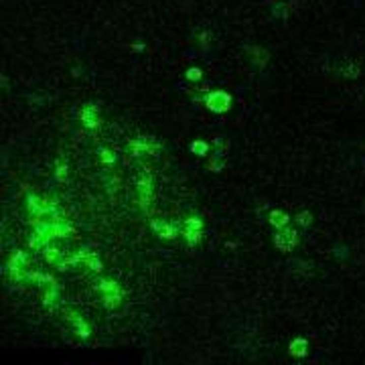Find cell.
Wrapping results in <instances>:
<instances>
[{
	"label": "cell",
	"instance_id": "cell-1",
	"mask_svg": "<svg viewBox=\"0 0 365 365\" xmlns=\"http://www.w3.org/2000/svg\"><path fill=\"white\" fill-rule=\"evenodd\" d=\"M296 243H298V236H296V231H292V229L278 231V234L274 236V245L280 247L282 252H290Z\"/></svg>",
	"mask_w": 365,
	"mask_h": 365
},
{
	"label": "cell",
	"instance_id": "cell-2",
	"mask_svg": "<svg viewBox=\"0 0 365 365\" xmlns=\"http://www.w3.org/2000/svg\"><path fill=\"white\" fill-rule=\"evenodd\" d=\"M207 104L213 112H225L231 104V97L225 93V91H213L209 97H207Z\"/></svg>",
	"mask_w": 365,
	"mask_h": 365
},
{
	"label": "cell",
	"instance_id": "cell-3",
	"mask_svg": "<svg viewBox=\"0 0 365 365\" xmlns=\"http://www.w3.org/2000/svg\"><path fill=\"white\" fill-rule=\"evenodd\" d=\"M152 227H154V229L158 231V234H160V238L173 240V238L177 236V229H175V225H171V223H167V221H162V223L152 221Z\"/></svg>",
	"mask_w": 365,
	"mask_h": 365
},
{
	"label": "cell",
	"instance_id": "cell-4",
	"mask_svg": "<svg viewBox=\"0 0 365 365\" xmlns=\"http://www.w3.org/2000/svg\"><path fill=\"white\" fill-rule=\"evenodd\" d=\"M288 215L286 213H282V211H272L270 213V223L272 225H276V227H284L286 223H288Z\"/></svg>",
	"mask_w": 365,
	"mask_h": 365
},
{
	"label": "cell",
	"instance_id": "cell-5",
	"mask_svg": "<svg viewBox=\"0 0 365 365\" xmlns=\"http://www.w3.org/2000/svg\"><path fill=\"white\" fill-rule=\"evenodd\" d=\"M304 349H306V341H304V339H296V341L290 343V353H292V355L303 357V355L306 353Z\"/></svg>",
	"mask_w": 365,
	"mask_h": 365
},
{
	"label": "cell",
	"instance_id": "cell-6",
	"mask_svg": "<svg viewBox=\"0 0 365 365\" xmlns=\"http://www.w3.org/2000/svg\"><path fill=\"white\" fill-rule=\"evenodd\" d=\"M191 151H193V152H199V154L203 156V154L207 152V144H205V142H193V144H191Z\"/></svg>",
	"mask_w": 365,
	"mask_h": 365
},
{
	"label": "cell",
	"instance_id": "cell-7",
	"mask_svg": "<svg viewBox=\"0 0 365 365\" xmlns=\"http://www.w3.org/2000/svg\"><path fill=\"white\" fill-rule=\"evenodd\" d=\"M296 221L301 223V225H308L310 223V215L308 213H298L296 215Z\"/></svg>",
	"mask_w": 365,
	"mask_h": 365
},
{
	"label": "cell",
	"instance_id": "cell-8",
	"mask_svg": "<svg viewBox=\"0 0 365 365\" xmlns=\"http://www.w3.org/2000/svg\"><path fill=\"white\" fill-rule=\"evenodd\" d=\"M187 77L189 79H201V71H199V69H189Z\"/></svg>",
	"mask_w": 365,
	"mask_h": 365
}]
</instances>
